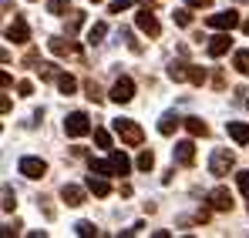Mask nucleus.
I'll list each match as a JSON object with an SVG mask.
<instances>
[{
  "label": "nucleus",
  "mask_w": 249,
  "mask_h": 238,
  "mask_svg": "<svg viewBox=\"0 0 249 238\" xmlns=\"http://www.w3.org/2000/svg\"><path fill=\"white\" fill-rule=\"evenodd\" d=\"M115 124V134L122 138L128 148H138L142 141H145V134H142V127L135 124V121H128V118H118V121H111Z\"/></svg>",
  "instance_id": "f257e3e1"
},
{
  "label": "nucleus",
  "mask_w": 249,
  "mask_h": 238,
  "mask_svg": "<svg viewBox=\"0 0 249 238\" xmlns=\"http://www.w3.org/2000/svg\"><path fill=\"white\" fill-rule=\"evenodd\" d=\"M232 164H236V155H232L229 148H215V151H212V158H209V171H212L215 178H226Z\"/></svg>",
  "instance_id": "f03ea898"
},
{
  "label": "nucleus",
  "mask_w": 249,
  "mask_h": 238,
  "mask_svg": "<svg viewBox=\"0 0 249 238\" xmlns=\"http://www.w3.org/2000/svg\"><path fill=\"white\" fill-rule=\"evenodd\" d=\"M64 131H68V138H84L91 131V121H88L84 111H74V114L64 118Z\"/></svg>",
  "instance_id": "7ed1b4c3"
},
{
  "label": "nucleus",
  "mask_w": 249,
  "mask_h": 238,
  "mask_svg": "<svg viewBox=\"0 0 249 238\" xmlns=\"http://www.w3.org/2000/svg\"><path fill=\"white\" fill-rule=\"evenodd\" d=\"M17 171H20L24 178L37 181V178H44V175H47V164H44L41 158H34V155H27V158H20V164H17Z\"/></svg>",
  "instance_id": "20e7f679"
},
{
  "label": "nucleus",
  "mask_w": 249,
  "mask_h": 238,
  "mask_svg": "<svg viewBox=\"0 0 249 238\" xmlns=\"http://www.w3.org/2000/svg\"><path fill=\"white\" fill-rule=\"evenodd\" d=\"M115 104H128L131 97H135V80L131 78H118L115 84H111V94H108Z\"/></svg>",
  "instance_id": "39448f33"
},
{
  "label": "nucleus",
  "mask_w": 249,
  "mask_h": 238,
  "mask_svg": "<svg viewBox=\"0 0 249 238\" xmlns=\"http://www.w3.org/2000/svg\"><path fill=\"white\" fill-rule=\"evenodd\" d=\"M206 201H209L212 211H232V205H236L232 195H229V188H212V191L206 195Z\"/></svg>",
  "instance_id": "423d86ee"
},
{
  "label": "nucleus",
  "mask_w": 249,
  "mask_h": 238,
  "mask_svg": "<svg viewBox=\"0 0 249 238\" xmlns=\"http://www.w3.org/2000/svg\"><path fill=\"white\" fill-rule=\"evenodd\" d=\"M209 27L212 31H232V27H239V14L236 10H219V14L209 17Z\"/></svg>",
  "instance_id": "0eeeda50"
},
{
  "label": "nucleus",
  "mask_w": 249,
  "mask_h": 238,
  "mask_svg": "<svg viewBox=\"0 0 249 238\" xmlns=\"http://www.w3.org/2000/svg\"><path fill=\"white\" fill-rule=\"evenodd\" d=\"M135 24H138V31H145L148 37H159V34H162V24L155 20V14H152V7H142V14L135 17Z\"/></svg>",
  "instance_id": "6e6552de"
},
{
  "label": "nucleus",
  "mask_w": 249,
  "mask_h": 238,
  "mask_svg": "<svg viewBox=\"0 0 249 238\" xmlns=\"http://www.w3.org/2000/svg\"><path fill=\"white\" fill-rule=\"evenodd\" d=\"M3 37L14 40V44H27V40H31V27H27V20H24V17H14V24L3 31Z\"/></svg>",
  "instance_id": "1a4fd4ad"
},
{
  "label": "nucleus",
  "mask_w": 249,
  "mask_h": 238,
  "mask_svg": "<svg viewBox=\"0 0 249 238\" xmlns=\"http://www.w3.org/2000/svg\"><path fill=\"white\" fill-rule=\"evenodd\" d=\"M229 47H232V37H229V31H222V34H215V37L209 40L206 50H209V57H222Z\"/></svg>",
  "instance_id": "9d476101"
},
{
  "label": "nucleus",
  "mask_w": 249,
  "mask_h": 238,
  "mask_svg": "<svg viewBox=\"0 0 249 238\" xmlns=\"http://www.w3.org/2000/svg\"><path fill=\"white\" fill-rule=\"evenodd\" d=\"M172 155H175L178 164H185V168H189V164L196 161V144H192V141H178V144L172 148Z\"/></svg>",
  "instance_id": "9b49d317"
},
{
  "label": "nucleus",
  "mask_w": 249,
  "mask_h": 238,
  "mask_svg": "<svg viewBox=\"0 0 249 238\" xmlns=\"http://www.w3.org/2000/svg\"><path fill=\"white\" fill-rule=\"evenodd\" d=\"M88 191H94L98 198H108V195H111V181H108L105 175H94V171H91V178H88Z\"/></svg>",
  "instance_id": "f8f14e48"
},
{
  "label": "nucleus",
  "mask_w": 249,
  "mask_h": 238,
  "mask_svg": "<svg viewBox=\"0 0 249 238\" xmlns=\"http://www.w3.org/2000/svg\"><path fill=\"white\" fill-rule=\"evenodd\" d=\"M226 131H229V138H232L236 144H249V124L246 121H229Z\"/></svg>",
  "instance_id": "ddd939ff"
},
{
  "label": "nucleus",
  "mask_w": 249,
  "mask_h": 238,
  "mask_svg": "<svg viewBox=\"0 0 249 238\" xmlns=\"http://www.w3.org/2000/svg\"><path fill=\"white\" fill-rule=\"evenodd\" d=\"M61 198H64V205L78 208V205H84V188L81 185H64L61 188Z\"/></svg>",
  "instance_id": "4468645a"
},
{
  "label": "nucleus",
  "mask_w": 249,
  "mask_h": 238,
  "mask_svg": "<svg viewBox=\"0 0 249 238\" xmlns=\"http://www.w3.org/2000/svg\"><path fill=\"white\" fill-rule=\"evenodd\" d=\"M47 47H51V54H57V57H68V54H78V47H74L71 40H64V37H51V40H47Z\"/></svg>",
  "instance_id": "2eb2a0df"
},
{
  "label": "nucleus",
  "mask_w": 249,
  "mask_h": 238,
  "mask_svg": "<svg viewBox=\"0 0 249 238\" xmlns=\"http://www.w3.org/2000/svg\"><path fill=\"white\" fill-rule=\"evenodd\" d=\"M178 124H185V121L178 118L175 111H165V114H162V121H159V134H172Z\"/></svg>",
  "instance_id": "dca6fc26"
},
{
  "label": "nucleus",
  "mask_w": 249,
  "mask_h": 238,
  "mask_svg": "<svg viewBox=\"0 0 249 238\" xmlns=\"http://www.w3.org/2000/svg\"><path fill=\"white\" fill-rule=\"evenodd\" d=\"M105 34H108V24H105V20L91 24V27H88V44H91V47H98V44L105 40Z\"/></svg>",
  "instance_id": "f3484780"
},
{
  "label": "nucleus",
  "mask_w": 249,
  "mask_h": 238,
  "mask_svg": "<svg viewBox=\"0 0 249 238\" xmlns=\"http://www.w3.org/2000/svg\"><path fill=\"white\" fill-rule=\"evenodd\" d=\"M185 131H189L192 138H206V134H209V124L202 118H185Z\"/></svg>",
  "instance_id": "a211bd4d"
},
{
  "label": "nucleus",
  "mask_w": 249,
  "mask_h": 238,
  "mask_svg": "<svg viewBox=\"0 0 249 238\" xmlns=\"http://www.w3.org/2000/svg\"><path fill=\"white\" fill-rule=\"evenodd\" d=\"M111 164H115V171H118V175H128V171H131V161H128L124 151H111Z\"/></svg>",
  "instance_id": "6ab92c4d"
},
{
  "label": "nucleus",
  "mask_w": 249,
  "mask_h": 238,
  "mask_svg": "<svg viewBox=\"0 0 249 238\" xmlns=\"http://www.w3.org/2000/svg\"><path fill=\"white\" fill-rule=\"evenodd\" d=\"M168 78L175 80V84H182V80H189V64H168Z\"/></svg>",
  "instance_id": "aec40b11"
},
{
  "label": "nucleus",
  "mask_w": 249,
  "mask_h": 238,
  "mask_svg": "<svg viewBox=\"0 0 249 238\" xmlns=\"http://www.w3.org/2000/svg\"><path fill=\"white\" fill-rule=\"evenodd\" d=\"M91 171H94V175H105V178H108V175H118L115 164H111V158H108V161H94V158H91Z\"/></svg>",
  "instance_id": "412c9836"
},
{
  "label": "nucleus",
  "mask_w": 249,
  "mask_h": 238,
  "mask_svg": "<svg viewBox=\"0 0 249 238\" xmlns=\"http://www.w3.org/2000/svg\"><path fill=\"white\" fill-rule=\"evenodd\" d=\"M57 91H61V94H74V91H78V80L71 78V74H61V78H57Z\"/></svg>",
  "instance_id": "4be33fe9"
},
{
  "label": "nucleus",
  "mask_w": 249,
  "mask_h": 238,
  "mask_svg": "<svg viewBox=\"0 0 249 238\" xmlns=\"http://www.w3.org/2000/svg\"><path fill=\"white\" fill-rule=\"evenodd\" d=\"M232 67H236L239 74H249V50H236V57H232Z\"/></svg>",
  "instance_id": "5701e85b"
},
{
  "label": "nucleus",
  "mask_w": 249,
  "mask_h": 238,
  "mask_svg": "<svg viewBox=\"0 0 249 238\" xmlns=\"http://www.w3.org/2000/svg\"><path fill=\"white\" fill-rule=\"evenodd\" d=\"M94 144H98V148H105V151H108V148H111V134H108V131H105V127H94Z\"/></svg>",
  "instance_id": "b1692460"
},
{
  "label": "nucleus",
  "mask_w": 249,
  "mask_h": 238,
  "mask_svg": "<svg viewBox=\"0 0 249 238\" xmlns=\"http://www.w3.org/2000/svg\"><path fill=\"white\" fill-rule=\"evenodd\" d=\"M68 7H71V0H47V14H54V17H61Z\"/></svg>",
  "instance_id": "393cba45"
},
{
  "label": "nucleus",
  "mask_w": 249,
  "mask_h": 238,
  "mask_svg": "<svg viewBox=\"0 0 249 238\" xmlns=\"http://www.w3.org/2000/svg\"><path fill=\"white\" fill-rule=\"evenodd\" d=\"M37 74H41L44 80H57V78H61V71H57V64H41V67H37Z\"/></svg>",
  "instance_id": "a878e982"
},
{
  "label": "nucleus",
  "mask_w": 249,
  "mask_h": 238,
  "mask_svg": "<svg viewBox=\"0 0 249 238\" xmlns=\"http://www.w3.org/2000/svg\"><path fill=\"white\" fill-rule=\"evenodd\" d=\"M172 17H175V24H178V27H189V24H192V14H189V7H178Z\"/></svg>",
  "instance_id": "bb28decb"
},
{
  "label": "nucleus",
  "mask_w": 249,
  "mask_h": 238,
  "mask_svg": "<svg viewBox=\"0 0 249 238\" xmlns=\"http://www.w3.org/2000/svg\"><path fill=\"white\" fill-rule=\"evenodd\" d=\"M138 168H142V171H152V168H155V155H152V151H142V155H138Z\"/></svg>",
  "instance_id": "cd10ccee"
},
{
  "label": "nucleus",
  "mask_w": 249,
  "mask_h": 238,
  "mask_svg": "<svg viewBox=\"0 0 249 238\" xmlns=\"http://www.w3.org/2000/svg\"><path fill=\"white\" fill-rule=\"evenodd\" d=\"M14 205H17V195L10 191V185H3V211H14Z\"/></svg>",
  "instance_id": "c85d7f7f"
},
{
  "label": "nucleus",
  "mask_w": 249,
  "mask_h": 238,
  "mask_svg": "<svg viewBox=\"0 0 249 238\" xmlns=\"http://www.w3.org/2000/svg\"><path fill=\"white\" fill-rule=\"evenodd\" d=\"M189 80L192 84H206V67H192L189 64Z\"/></svg>",
  "instance_id": "c756f323"
},
{
  "label": "nucleus",
  "mask_w": 249,
  "mask_h": 238,
  "mask_svg": "<svg viewBox=\"0 0 249 238\" xmlns=\"http://www.w3.org/2000/svg\"><path fill=\"white\" fill-rule=\"evenodd\" d=\"M84 91H88V97H91V101H94V104H98V101H101V87H98V84H94V80H88V84H84Z\"/></svg>",
  "instance_id": "7c9ffc66"
},
{
  "label": "nucleus",
  "mask_w": 249,
  "mask_h": 238,
  "mask_svg": "<svg viewBox=\"0 0 249 238\" xmlns=\"http://www.w3.org/2000/svg\"><path fill=\"white\" fill-rule=\"evenodd\" d=\"M74 232H78L81 238H91V235H94V225H91V222H78V225H74Z\"/></svg>",
  "instance_id": "2f4dec72"
},
{
  "label": "nucleus",
  "mask_w": 249,
  "mask_h": 238,
  "mask_svg": "<svg viewBox=\"0 0 249 238\" xmlns=\"http://www.w3.org/2000/svg\"><path fill=\"white\" fill-rule=\"evenodd\" d=\"M236 185H239V191L249 198V171H239V175H236Z\"/></svg>",
  "instance_id": "473e14b6"
},
{
  "label": "nucleus",
  "mask_w": 249,
  "mask_h": 238,
  "mask_svg": "<svg viewBox=\"0 0 249 238\" xmlns=\"http://www.w3.org/2000/svg\"><path fill=\"white\" fill-rule=\"evenodd\" d=\"M81 24H84V14H74V17H71V24H68V37H71V34H74Z\"/></svg>",
  "instance_id": "72a5a7b5"
},
{
  "label": "nucleus",
  "mask_w": 249,
  "mask_h": 238,
  "mask_svg": "<svg viewBox=\"0 0 249 238\" xmlns=\"http://www.w3.org/2000/svg\"><path fill=\"white\" fill-rule=\"evenodd\" d=\"M135 0H111V14H122V10H128Z\"/></svg>",
  "instance_id": "f704fd0d"
},
{
  "label": "nucleus",
  "mask_w": 249,
  "mask_h": 238,
  "mask_svg": "<svg viewBox=\"0 0 249 238\" xmlns=\"http://www.w3.org/2000/svg\"><path fill=\"white\" fill-rule=\"evenodd\" d=\"M17 91H20V97H31V94H34V84H31V80H20Z\"/></svg>",
  "instance_id": "c9c22d12"
},
{
  "label": "nucleus",
  "mask_w": 249,
  "mask_h": 238,
  "mask_svg": "<svg viewBox=\"0 0 249 238\" xmlns=\"http://www.w3.org/2000/svg\"><path fill=\"white\" fill-rule=\"evenodd\" d=\"M185 3H189V7H209L212 0H185Z\"/></svg>",
  "instance_id": "e433bc0d"
},
{
  "label": "nucleus",
  "mask_w": 249,
  "mask_h": 238,
  "mask_svg": "<svg viewBox=\"0 0 249 238\" xmlns=\"http://www.w3.org/2000/svg\"><path fill=\"white\" fill-rule=\"evenodd\" d=\"M243 31H246V34H249V20H243Z\"/></svg>",
  "instance_id": "4c0bfd02"
},
{
  "label": "nucleus",
  "mask_w": 249,
  "mask_h": 238,
  "mask_svg": "<svg viewBox=\"0 0 249 238\" xmlns=\"http://www.w3.org/2000/svg\"><path fill=\"white\" fill-rule=\"evenodd\" d=\"M91 3H101V0H91Z\"/></svg>",
  "instance_id": "58836bf2"
}]
</instances>
